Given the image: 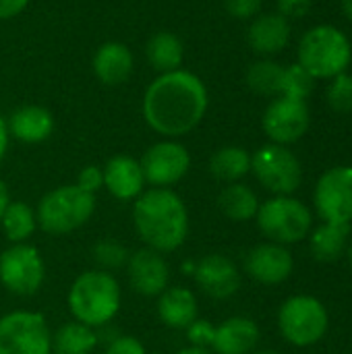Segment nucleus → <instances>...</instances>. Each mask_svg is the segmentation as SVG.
Instances as JSON below:
<instances>
[{
	"mask_svg": "<svg viewBox=\"0 0 352 354\" xmlns=\"http://www.w3.org/2000/svg\"><path fill=\"white\" fill-rule=\"evenodd\" d=\"M104 354H147L145 346L141 344V340H137L135 336H114Z\"/></svg>",
	"mask_w": 352,
	"mask_h": 354,
	"instance_id": "obj_34",
	"label": "nucleus"
},
{
	"mask_svg": "<svg viewBox=\"0 0 352 354\" xmlns=\"http://www.w3.org/2000/svg\"><path fill=\"white\" fill-rule=\"evenodd\" d=\"M145 183L160 189H170L172 185L180 183L189 168H191V156L187 147L178 141H160L151 145L143 158L139 160Z\"/></svg>",
	"mask_w": 352,
	"mask_h": 354,
	"instance_id": "obj_11",
	"label": "nucleus"
},
{
	"mask_svg": "<svg viewBox=\"0 0 352 354\" xmlns=\"http://www.w3.org/2000/svg\"><path fill=\"white\" fill-rule=\"evenodd\" d=\"M346 257H349V263H351L352 268V239L349 241V247H346Z\"/></svg>",
	"mask_w": 352,
	"mask_h": 354,
	"instance_id": "obj_44",
	"label": "nucleus"
},
{
	"mask_svg": "<svg viewBox=\"0 0 352 354\" xmlns=\"http://www.w3.org/2000/svg\"><path fill=\"white\" fill-rule=\"evenodd\" d=\"M95 212V195L77 185H62L48 191L35 209L37 226L48 234H68L89 222Z\"/></svg>",
	"mask_w": 352,
	"mask_h": 354,
	"instance_id": "obj_4",
	"label": "nucleus"
},
{
	"mask_svg": "<svg viewBox=\"0 0 352 354\" xmlns=\"http://www.w3.org/2000/svg\"><path fill=\"white\" fill-rule=\"evenodd\" d=\"M127 276L131 288L141 297H160L170 282V266L164 253H158L149 247L137 249L129 255Z\"/></svg>",
	"mask_w": 352,
	"mask_h": 354,
	"instance_id": "obj_14",
	"label": "nucleus"
},
{
	"mask_svg": "<svg viewBox=\"0 0 352 354\" xmlns=\"http://www.w3.org/2000/svg\"><path fill=\"white\" fill-rule=\"evenodd\" d=\"M311 91H313V77L301 64H293L284 68L282 85H280V93L284 97L305 100Z\"/></svg>",
	"mask_w": 352,
	"mask_h": 354,
	"instance_id": "obj_31",
	"label": "nucleus"
},
{
	"mask_svg": "<svg viewBox=\"0 0 352 354\" xmlns=\"http://www.w3.org/2000/svg\"><path fill=\"white\" fill-rule=\"evenodd\" d=\"M342 6H344V12L346 17L352 21V0H342Z\"/></svg>",
	"mask_w": 352,
	"mask_h": 354,
	"instance_id": "obj_42",
	"label": "nucleus"
},
{
	"mask_svg": "<svg viewBox=\"0 0 352 354\" xmlns=\"http://www.w3.org/2000/svg\"><path fill=\"white\" fill-rule=\"evenodd\" d=\"M46 280V263L33 245H10L0 253V282L17 297L35 295Z\"/></svg>",
	"mask_w": 352,
	"mask_h": 354,
	"instance_id": "obj_10",
	"label": "nucleus"
},
{
	"mask_svg": "<svg viewBox=\"0 0 352 354\" xmlns=\"http://www.w3.org/2000/svg\"><path fill=\"white\" fill-rule=\"evenodd\" d=\"M145 54L149 64L160 73L178 71L185 60V46L178 35L172 31H158L145 46Z\"/></svg>",
	"mask_w": 352,
	"mask_h": 354,
	"instance_id": "obj_24",
	"label": "nucleus"
},
{
	"mask_svg": "<svg viewBox=\"0 0 352 354\" xmlns=\"http://www.w3.org/2000/svg\"><path fill=\"white\" fill-rule=\"evenodd\" d=\"M218 207L232 222H249L257 216L259 199L247 185L230 183L220 191Z\"/></svg>",
	"mask_w": 352,
	"mask_h": 354,
	"instance_id": "obj_25",
	"label": "nucleus"
},
{
	"mask_svg": "<svg viewBox=\"0 0 352 354\" xmlns=\"http://www.w3.org/2000/svg\"><path fill=\"white\" fill-rule=\"evenodd\" d=\"M176 354H214L210 348H199V346H187L183 351H178Z\"/></svg>",
	"mask_w": 352,
	"mask_h": 354,
	"instance_id": "obj_41",
	"label": "nucleus"
},
{
	"mask_svg": "<svg viewBox=\"0 0 352 354\" xmlns=\"http://www.w3.org/2000/svg\"><path fill=\"white\" fill-rule=\"evenodd\" d=\"M311 0H278V10L284 19H301L309 12Z\"/></svg>",
	"mask_w": 352,
	"mask_h": 354,
	"instance_id": "obj_37",
	"label": "nucleus"
},
{
	"mask_svg": "<svg viewBox=\"0 0 352 354\" xmlns=\"http://www.w3.org/2000/svg\"><path fill=\"white\" fill-rule=\"evenodd\" d=\"M210 172L226 185L239 183L251 172V153L237 145H226L210 158Z\"/></svg>",
	"mask_w": 352,
	"mask_h": 354,
	"instance_id": "obj_27",
	"label": "nucleus"
},
{
	"mask_svg": "<svg viewBox=\"0 0 352 354\" xmlns=\"http://www.w3.org/2000/svg\"><path fill=\"white\" fill-rule=\"evenodd\" d=\"M133 224L145 247L158 253L180 249L189 236V212L172 189L143 191L133 205Z\"/></svg>",
	"mask_w": 352,
	"mask_h": 354,
	"instance_id": "obj_2",
	"label": "nucleus"
},
{
	"mask_svg": "<svg viewBox=\"0 0 352 354\" xmlns=\"http://www.w3.org/2000/svg\"><path fill=\"white\" fill-rule=\"evenodd\" d=\"M330 326V317L322 301L309 295H297L282 303L278 311V328L286 342L295 346L317 344Z\"/></svg>",
	"mask_w": 352,
	"mask_h": 354,
	"instance_id": "obj_7",
	"label": "nucleus"
},
{
	"mask_svg": "<svg viewBox=\"0 0 352 354\" xmlns=\"http://www.w3.org/2000/svg\"><path fill=\"white\" fill-rule=\"evenodd\" d=\"M66 303L75 322L89 328H104L120 311L118 280L104 270H89L75 278L68 288Z\"/></svg>",
	"mask_w": 352,
	"mask_h": 354,
	"instance_id": "obj_3",
	"label": "nucleus"
},
{
	"mask_svg": "<svg viewBox=\"0 0 352 354\" xmlns=\"http://www.w3.org/2000/svg\"><path fill=\"white\" fill-rule=\"evenodd\" d=\"M328 102L336 112H352V75L340 73L328 91Z\"/></svg>",
	"mask_w": 352,
	"mask_h": 354,
	"instance_id": "obj_32",
	"label": "nucleus"
},
{
	"mask_svg": "<svg viewBox=\"0 0 352 354\" xmlns=\"http://www.w3.org/2000/svg\"><path fill=\"white\" fill-rule=\"evenodd\" d=\"M315 207L324 222H352V166H336L322 174L315 187Z\"/></svg>",
	"mask_w": 352,
	"mask_h": 354,
	"instance_id": "obj_12",
	"label": "nucleus"
},
{
	"mask_svg": "<svg viewBox=\"0 0 352 354\" xmlns=\"http://www.w3.org/2000/svg\"><path fill=\"white\" fill-rule=\"evenodd\" d=\"M10 203V197H8V189L4 185V180L0 178V220H2V214L6 209V205Z\"/></svg>",
	"mask_w": 352,
	"mask_h": 354,
	"instance_id": "obj_40",
	"label": "nucleus"
},
{
	"mask_svg": "<svg viewBox=\"0 0 352 354\" xmlns=\"http://www.w3.org/2000/svg\"><path fill=\"white\" fill-rule=\"evenodd\" d=\"M282 73H284V68L280 64H276L272 60H259V62L251 64V68L247 73V83L255 93L274 95V93H280Z\"/></svg>",
	"mask_w": 352,
	"mask_h": 354,
	"instance_id": "obj_29",
	"label": "nucleus"
},
{
	"mask_svg": "<svg viewBox=\"0 0 352 354\" xmlns=\"http://www.w3.org/2000/svg\"><path fill=\"white\" fill-rule=\"evenodd\" d=\"M0 354H52V332L46 317L35 311L2 315Z\"/></svg>",
	"mask_w": 352,
	"mask_h": 354,
	"instance_id": "obj_8",
	"label": "nucleus"
},
{
	"mask_svg": "<svg viewBox=\"0 0 352 354\" xmlns=\"http://www.w3.org/2000/svg\"><path fill=\"white\" fill-rule=\"evenodd\" d=\"M255 220L270 243L284 247L305 241L313 228V216L309 207L293 195H276L268 199L259 205Z\"/></svg>",
	"mask_w": 352,
	"mask_h": 354,
	"instance_id": "obj_6",
	"label": "nucleus"
},
{
	"mask_svg": "<svg viewBox=\"0 0 352 354\" xmlns=\"http://www.w3.org/2000/svg\"><path fill=\"white\" fill-rule=\"evenodd\" d=\"M195 284L212 299L224 301L241 288V272L234 261L220 253H210L193 268Z\"/></svg>",
	"mask_w": 352,
	"mask_h": 354,
	"instance_id": "obj_15",
	"label": "nucleus"
},
{
	"mask_svg": "<svg viewBox=\"0 0 352 354\" xmlns=\"http://www.w3.org/2000/svg\"><path fill=\"white\" fill-rule=\"evenodd\" d=\"M100 336L93 328L81 322H66L52 334L54 354H91L98 346Z\"/></svg>",
	"mask_w": 352,
	"mask_h": 354,
	"instance_id": "obj_26",
	"label": "nucleus"
},
{
	"mask_svg": "<svg viewBox=\"0 0 352 354\" xmlns=\"http://www.w3.org/2000/svg\"><path fill=\"white\" fill-rule=\"evenodd\" d=\"M2 232L4 236L12 243H27L31 239V234L37 228V218H35V209L25 203V201H10L2 214L0 220Z\"/></svg>",
	"mask_w": 352,
	"mask_h": 354,
	"instance_id": "obj_28",
	"label": "nucleus"
},
{
	"mask_svg": "<svg viewBox=\"0 0 352 354\" xmlns=\"http://www.w3.org/2000/svg\"><path fill=\"white\" fill-rule=\"evenodd\" d=\"M259 328L249 317H228L214 328L210 351L214 354H251L259 344Z\"/></svg>",
	"mask_w": 352,
	"mask_h": 354,
	"instance_id": "obj_18",
	"label": "nucleus"
},
{
	"mask_svg": "<svg viewBox=\"0 0 352 354\" xmlns=\"http://www.w3.org/2000/svg\"><path fill=\"white\" fill-rule=\"evenodd\" d=\"M77 187H81L83 191L95 195L102 187H104V174H102V168L100 166H85L81 168L79 176H77Z\"/></svg>",
	"mask_w": 352,
	"mask_h": 354,
	"instance_id": "obj_35",
	"label": "nucleus"
},
{
	"mask_svg": "<svg viewBox=\"0 0 352 354\" xmlns=\"http://www.w3.org/2000/svg\"><path fill=\"white\" fill-rule=\"evenodd\" d=\"M27 4L29 0H0V21L17 17L19 12L25 10Z\"/></svg>",
	"mask_w": 352,
	"mask_h": 354,
	"instance_id": "obj_38",
	"label": "nucleus"
},
{
	"mask_svg": "<svg viewBox=\"0 0 352 354\" xmlns=\"http://www.w3.org/2000/svg\"><path fill=\"white\" fill-rule=\"evenodd\" d=\"M93 261L98 266V270H104V272H114V270H120L127 266L129 261V251L124 245H120L118 241H112V239H102L93 245Z\"/></svg>",
	"mask_w": 352,
	"mask_h": 354,
	"instance_id": "obj_30",
	"label": "nucleus"
},
{
	"mask_svg": "<svg viewBox=\"0 0 352 354\" xmlns=\"http://www.w3.org/2000/svg\"><path fill=\"white\" fill-rule=\"evenodd\" d=\"M224 4L234 19H249L259 10L261 0H224Z\"/></svg>",
	"mask_w": 352,
	"mask_h": 354,
	"instance_id": "obj_36",
	"label": "nucleus"
},
{
	"mask_svg": "<svg viewBox=\"0 0 352 354\" xmlns=\"http://www.w3.org/2000/svg\"><path fill=\"white\" fill-rule=\"evenodd\" d=\"M290 39V25L280 12L261 15L249 29V44L259 54H276L286 48Z\"/></svg>",
	"mask_w": 352,
	"mask_h": 354,
	"instance_id": "obj_22",
	"label": "nucleus"
},
{
	"mask_svg": "<svg viewBox=\"0 0 352 354\" xmlns=\"http://www.w3.org/2000/svg\"><path fill=\"white\" fill-rule=\"evenodd\" d=\"M158 317L170 330H187L199 317V303L185 286L166 288L158 297Z\"/></svg>",
	"mask_w": 352,
	"mask_h": 354,
	"instance_id": "obj_19",
	"label": "nucleus"
},
{
	"mask_svg": "<svg viewBox=\"0 0 352 354\" xmlns=\"http://www.w3.org/2000/svg\"><path fill=\"white\" fill-rule=\"evenodd\" d=\"M251 354H280L278 351H272V348H263V351H253Z\"/></svg>",
	"mask_w": 352,
	"mask_h": 354,
	"instance_id": "obj_43",
	"label": "nucleus"
},
{
	"mask_svg": "<svg viewBox=\"0 0 352 354\" xmlns=\"http://www.w3.org/2000/svg\"><path fill=\"white\" fill-rule=\"evenodd\" d=\"M295 259L284 245L261 243L253 247L245 257V272L259 284H282L290 278Z\"/></svg>",
	"mask_w": 352,
	"mask_h": 354,
	"instance_id": "obj_16",
	"label": "nucleus"
},
{
	"mask_svg": "<svg viewBox=\"0 0 352 354\" xmlns=\"http://www.w3.org/2000/svg\"><path fill=\"white\" fill-rule=\"evenodd\" d=\"M251 172L274 195H293L303 180V168L297 156L278 143L259 147L251 156Z\"/></svg>",
	"mask_w": 352,
	"mask_h": 354,
	"instance_id": "obj_9",
	"label": "nucleus"
},
{
	"mask_svg": "<svg viewBox=\"0 0 352 354\" xmlns=\"http://www.w3.org/2000/svg\"><path fill=\"white\" fill-rule=\"evenodd\" d=\"M93 73L104 85L124 83L133 73V54L120 41H106L93 56Z\"/></svg>",
	"mask_w": 352,
	"mask_h": 354,
	"instance_id": "obj_21",
	"label": "nucleus"
},
{
	"mask_svg": "<svg viewBox=\"0 0 352 354\" xmlns=\"http://www.w3.org/2000/svg\"><path fill=\"white\" fill-rule=\"evenodd\" d=\"M214 328L207 319H195L185 332L187 338L191 342V346H199V348H210L212 346V338H214Z\"/></svg>",
	"mask_w": 352,
	"mask_h": 354,
	"instance_id": "obj_33",
	"label": "nucleus"
},
{
	"mask_svg": "<svg viewBox=\"0 0 352 354\" xmlns=\"http://www.w3.org/2000/svg\"><path fill=\"white\" fill-rule=\"evenodd\" d=\"M205 110L207 89L203 81L183 68L160 75L143 95V118L164 137L191 133L203 120Z\"/></svg>",
	"mask_w": 352,
	"mask_h": 354,
	"instance_id": "obj_1",
	"label": "nucleus"
},
{
	"mask_svg": "<svg viewBox=\"0 0 352 354\" xmlns=\"http://www.w3.org/2000/svg\"><path fill=\"white\" fill-rule=\"evenodd\" d=\"M6 127L8 135L23 143H41L54 131V116L44 106H23L10 114Z\"/></svg>",
	"mask_w": 352,
	"mask_h": 354,
	"instance_id": "obj_20",
	"label": "nucleus"
},
{
	"mask_svg": "<svg viewBox=\"0 0 352 354\" xmlns=\"http://www.w3.org/2000/svg\"><path fill=\"white\" fill-rule=\"evenodd\" d=\"M351 241V224H334L324 222L317 226L309 236L311 253L322 263H334L338 261L349 247Z\"/></svg>",
	"mask_w": 352,
	"mask_h": 354,
	"instance_id": "obj_23",
	"label": "nucleus"
},
{
	"mask_svg": "<svg viewBox=\"0 0 352 354\" xmlns=\"http://www.w3.org/2000/svg\"><path fill=\"white\" fill-rule=\"evenodd\" d=\"M6 147H8V127H6V120H2L0 116V162L6 156Z\"/></svg>",
	"mask_w": 352,
	"mask_h": 354,
	"instance_id": "obj_39",
	"label": "nucleus"
},
{
	"mask_svg": "<svg viewBox=\"0 0 352 354\" xmlns=\"http://www.w3.org/2000/svg\"><path fill=\"white\" fill-rule=\"evenodd\" d=\"M309 129V108L305 100L278 97L274 100L263 114V131L266 135L278 143L288 145L299 141Z\"/></svg>",
	"mask_w": 352,
	"mask_h": 354,
	"instance_id": "obj_13",
	"label": "nucleus"
},
{
	"mask_svg": "<svg viewBox=\"0 0 352 354\" xmlns=\"http://www.w3.org/2000/svg\"><path fill=\"white\" fill-rule=\"evenodd\" d=\"M104 189L118 201H133L143 193L145 176L139 160L131 156H112L102 168Z\"/></svg>",
	"mask_w": 352,
	"mask_h": 354,
	"instance_id": "obj_17",
	"label": "nucleus"
},
{
	"mask_svg": "<svg viewBox=\"0 0 352 354\" xmlns=\"http://www.w3.org/2000/svg\"><path fill=\"white\" fill-rule=\"evenodd\" d=\"M351 58L349 37L332 25H317L309 29L299 46V64L313 79H328L344 73Z\"/></svg>",
	"mask_w": 352,
	"mask_h": 354,
	"instance_id": "obj_5",
	"label": "nucleus"
}]
</instances>
